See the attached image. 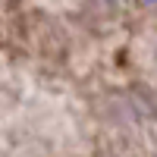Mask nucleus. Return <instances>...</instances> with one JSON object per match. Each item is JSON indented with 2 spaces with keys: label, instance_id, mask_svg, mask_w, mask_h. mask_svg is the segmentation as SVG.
Instances as JSON below:
<instances>
[{
  "label": "nucleus",
  "instance_id": "1",
  "mask_svg": "<svg viewBox=\"0 0 157 157\" xmlns=\"http://www.w3.org/2000/svg\"><path fill=\"white\" fill-rule=\"evenodd\" d=\"M145 3H151V6H154V3H157V0H145Z\"/></svg>",
  "mask_w": 157,
  "mask_h": 157
}]
</instances>
